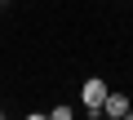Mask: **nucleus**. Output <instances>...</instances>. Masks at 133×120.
Segmentation results:
<instances>
[{
    "mask_svg": "<svg viewBox=\"0 0 133 120\" xmlns=\"http://www.w3.org/2000/svg\"><path fill=\"white\" fill-rule=\"evenodd\" d=\"M107 80H98V76H89L84 85H80V102L89 107V116H102V102H107Z\"/></svg>",
    "mask_w": 133,
    "mask_h": 120,
    "instance_id": "obj_1",
    "label": "nucleus"
},
{
    "mask_svg": "<svg viewBox=\"0 0 133 120\" xmlns=\"http://www.w3.org/2000/svg\"><path fill=\"white\" fill-rule=\"evenodd\" d=\"M102 116H111V120H124V116H129V98H124V93H107V102H102Z\"/></svg>",
    "mask_w": 133,
    "mask_h": 120,
    "instance_id": "obj_2",
    "label": "nucleus"
},
{
    "mask_svg": "<svg viewBox=\"0 0 133 120\" xmlns=\"http://www.w3.org/2000/svg\"><path fill=\"white\" fill-rule=\"evenodd\" d=\"M0 116H5V107H0Z\"/></svg>",
    "mask_w": 133,
    "mask_h": 120,
    "instance_id": "obj_3",
    "label": "nucleus"
},
{
    "mask_svg": "<svg viewBox=\"0 0 133 120\" xmlns=\"http://www.w3.org/2000/svg\"><path fill=\"white\" fill-rule=\"evenodd\" d=\"M0 5H5V0H0Z\"/></svg>",
    "mask_w": 133,
    "mask_h": 120,
    "instance_id": "obj_4",
    "label": "nucleus"
}]
</instances>
